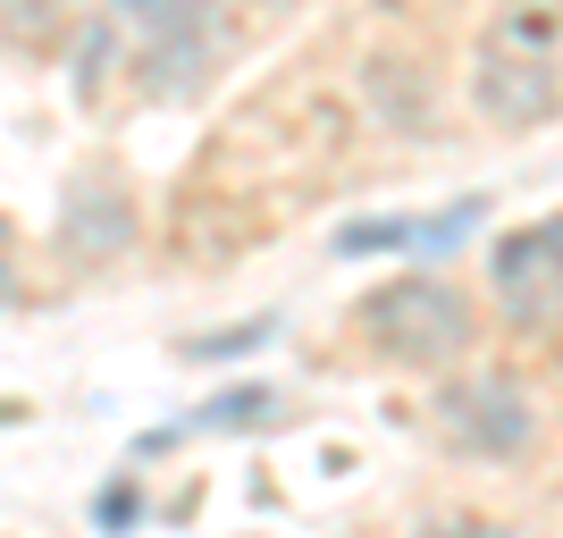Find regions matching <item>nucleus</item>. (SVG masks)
<instances>
[{
  "instance_id": "obj_17",
  "label": "nucleus",
  "mask_w": 563,
  "mask_h": 538,
  "mask_svg": "<svg viewBox=\"0 0 563 538\" xmlns=\"http://www.w3.org/2000/svg\"><path fill=\"white\" fill-rule=\"evenodd\" d=\"M0 270H9V219H0ZM0 295H9V278H0Z\"/></svg>"
},
{
  "instance_id": "obj_16",
  "label": "nucleus",
  "mask_w": 563,
  "mask_h": 538,
  "mask_svg": "<svg viewBox=\"0 0 563 538\" xmlns=\"http://www.w3.org/2000/svg\"><path fill=\"white\" fill-rule=\"evenodd\" d=\"M152 9H161V0H110V18L126 25V18H152Z\"/></svg>"
},
{
  "instance_id": "obj_2",
  "label": "nucleus",
  "mask_w": 563,
  "mask_h": 538,
  "mask_svg": "<svg viewBox=\"0 0 563 538\" xmlns=\"http://www.w3.org/2000/svg\"><path fill=\"white\" fill-rule=\"evenodd\" d=\"M438 438L454 454H479V463H521L530 446L547 438V413L530 396V378L514 371H463L438 387Z\"/></svg>"
},
{
  "instance_id": "obj_10",
  "label": "nucleus",
  "mask_w": 563,
  "mask_h": 538,
  "mask_svg": "<svg viewBox=\"0 0 563 538\" xmlns=\"http://www.w3.org/2000/svg\"><path fill=\"white\" fill-rule=\"evenodd\" d=\"M404 244H421V219H353V228H336V253H404Z\"/></svg>"
},
{
  "instance_id": "obj_11",
  "label": "nucleus",
  "mask_w": 563,
  "mask_h": 538,
  "mask_svg": "<svg viewBox=\"0 0 563 538\" xmlns=\"http://www.w3.org/2000/svg\"><path fill=\"white\" fill-rule=\"evenodd\" d=\"M269 328H278V320H235V328H219V337H186V362H228V353H261V345H269Z\"/></svg>"
},
{
  "instance_id": "obj_14",
  "label": "nucleus",
  "mask_w": 563,
  "mask_h": 538,
  "mask_svg": "<svg viewBox=\"0 0 563 538\" xmlns=\"http://www.w3.org/2000/svg\"><path fill=\"white\" fill-rule=\"evenodd\" d=\"M0 18H9V34H25V43H34V34H51V18H59V9H51V0H0Z\"/></svg>"
},
{
  "instance_id": "obj_3",
  "label": "nucleus",
  "mask_w": 563,
  "mask_h": 538,
  "mask_svg": "<svg viewBox=\"0 0 563 538\" xmlns=\"http://www.w3.org/2000/svg\"><path fill=\"white\" fill-rule=\"evenodd\" d=\"M143 25H152V43L135 51L143 85L168 94V101L202 94V76H211V59H219V9H202V0H161Z\"/></svg>"
},
{
  "instance_id": "obj_9",
  "label": "nucleus",
  "mask_w": 563,
  "mask_h": 538,
  "mask_svg": "<svg viewBox=\"0 0 563 538\" xmlns=\"http://www.w3.org/2000/svg\"><path fill=\"white\" fill-rule=\"evenodd\" d=\"M110 68H118V18H93L85 43H76V94L93 101L101 85H110Z\"/></svg>"
},
{
  "instance_id": "obj_6",
  "label": "nucleus",
  "mask_w": 563,
  "mask_h": 538,
  "mask_svg": "<svg viewBox=\"0 0 563 538\" xmlns=\"http://www.w3.org/2000/svg\"><path fill=\"white\" fill-rule=\"evenodd\" d=\"M59 244H68L76 261H110L135 244V202H126V186H110V177H85V186L59 202Z\"/></svg>"
},
{
  "instance_id": "obj_15",
  "label": "nucleus",
  "mask_w": 563,
  "mask_h": 538,
  "mask_svg": "<svg viewBox=\"0 0 563 538\" xmlns=\"http://www.w3.org/2000/svg\"><path fill=\"white\" fill-rule=\"evenodd\" d=\"M429 538H514V530H505V521H479V514H438Z\"/></svg>"
},
{
  "instance_id": "obj_7",
  "label": "nucleus",
  "mask_w": 563,
  "mask_h": 538,
  "mask_svg": "<svg viewBox=\"0 0 563 538\" xmlns=\"http://www.w3.org/2000/svg\"><path fill=\"white\" fill-rule=\"evenodd\" d=\"M362 94H371V110L396 127V135H421L429 127V76L412 68V59H371L362 68Z\"/></svg>"
},
{
  "instance_id": "obj_12",
  "label": "nucleus",
  "mask_w": 563,
  "mask_h": 538,
  "mask_svg": "<svg viewBox=\"0 0 563 538\" xmlns=\"http://www.w3.org/2000/svg\"><path fill=\"white\" fill-rule=\"evenodd\" d=\"M479 219H488V202H479V194H463V202H454V211L421 219V253H446V244H463V235L479 228Z\"/></svg>"
},
{
  "instance_id": "obj_1",
  "label": "nucleus",
  "mask_w": 563,
  "mask_h": 538,
  "mask_svg": "<svg viewBox=\"0 0 563 538\" xmlns=\"http://www.w3.org/2000/svg\"><path fill=\"white\" fill-rule=\"evenodd\" d=\"M353 320H362V337H371L387 362H404V371H446V362H463V353L479 345V304H471L454 278H438V270H404V278L371 286Z\"/></svg>"
},
{
  "instance_id": "obj_4",
  "label": "nucleus",
  "mask_w": 563,
  "mask_h": 538,
  "mask_svg": "<svg viewBox=\"0 0 563 538\" xmlns=\"http://www.w3.org/2000/svg\"><path fill=\"white\" fill-rule=\"evenodd\" d=\"M471 101H479V118H488V127L530 135V127H547V118H555V59H547V51L479 43V59H471Z\"/></svg>"
},
{
  "instance_id": "obj_13",
  "label": "nucleus",
  "mask_w": 563,
  "mask_h": 538,
  "mask_svg": "<svg viewBox=\"0 0 563 538\" xmlns=\"http://www.w3.org/2000/svg\"><path fill=\"white\" fill-rule=\"evenodd\" d=\"M93 521H101V530H135V521H143V488H135V480H110V488H101L93 496Z\"/></svg>"
},
{
  "instance_id": "obj_5",
  "label": "nucleus",
  "mask_w": 563,
  "mask_h": 538,
  "mask_svg": "<svg viewBox=\"0 0 563 538\" xmlns=\"http://www.w3.org/2000/svg\"><path fill=\"white\" fill-rule=\"evenodd\" d=\"M555 261H563V219L539 211L530 228H514L505 244H496L488 278L496 295H505V311H514V328H555Z\"/></svg>"
},
{
  "instance_id": "obj_8",
  "label": "nucleus",
  "mask_w": 563,
  "mask_h": 538,
  "mask_svg": "<svg viewBox=\"0 0 563 538\" xmlns=\"http://www.w3.org/2000/svg\"><path fill=\"white\" fill-rule=\"evenodd\" d=\"M269 413H278V396H269V387H228V396H211L186 429H261ZM186 429H177V438H186Z\"/></svg>"
}]
</instances>
